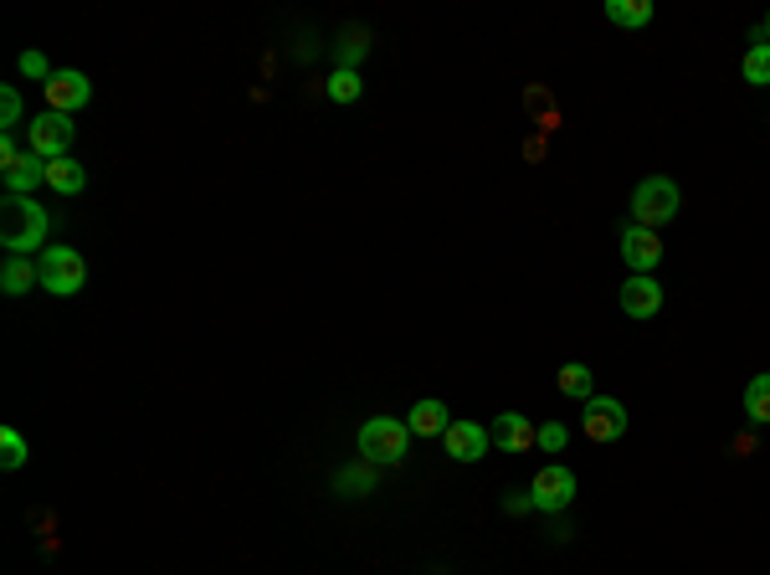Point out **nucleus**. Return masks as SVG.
Listing matches in <instances>:
<instances>
[{
	"mask_svg": "<svg viewBox=\"0 0 770 575\" xmlns=\"http://www.w3.org/2000/svg\"><path fill=\"white\" fill-rule=\"evenodd\" d=\"M47 232H52V222H47V206H37V196H6V206H0V247L6 253L27 257L31 247L47 253Z\"/></svg>",
	"mask_w": 770,
	"mask_h": 575,
	"instance_id": "obj_1",
	"label": "nucleus"
},
{
	"mask_svg": "<svg viewBox=\"0 0 770 575\" xmlns=\"http://www.w3.org/2000/svg\"><path fill=\"white\" fill-rule=\"evenodd\" d=\"M411 448V427L407 421H396V417H370L360 427V458L365 463H376V468H391L401 463Z\"/></svg>",
	"mask_w": 770,
	"mask_h": 575,
	"instance_id": "obj_2",
	"label": "nucleus"
},
{
	"mask_svg": "<svg viewBox=\"0 0 770 575\" xmlns=\"http://www.w3.org/2000/svg\"><path fill=\"white\" fill-rule=\"evenodd\" d=\"M37 288H47V294L57 298H72V294H83V283H88V263L72 247H47V253H37Z\"/></svg>",
	"mask_w": 770,
	"mask_h": 575,
	"instance_id": "obj_3",
	"label": "nucleus"
},
{
	"mask_svg": "<svg viewBox=\"0 0 770 575\" xmlns=\"http://www.w3.org/2000/svg\"><path fill=\"white\" fill-rule=\"evenodd\" d=\"M632 216H637V226L658 232L663 222L678 216V185H673L668 175H647V181L632 191Z\"/></svg>",
	"mask_w": 770,
	"mask_h": 575,
	"instance_id": "obj_4",
	"label": "nucleus"
},
{
	"mask_svg": "<svg viewBox=\"0 0 770 575\" xmlns=\"http://www.w3.org/2000/svg\"><path fill=\"white\" fill-rule=\"evenodd\" d=\"M72 134H78V124H72V113H37L31 119V155L37 160H62L72 150Z\"/></svg>",
	"mask_w": 770,
	"mask_h": 575,
	"instance_id": "obj_5",
	"label": "nucleus"
},
{
	"mask_svg": "<svg viewBox=\"0 0 770 575\" xmlns=\"http://www.w3.org/2000/svg\"><path fill=\"white\" fill-rule=\"evenodd\" d=\"M571 499H575V473L571 468H540L534 473V483H530V504L534 509H545V514H561V509H571Z\"/></svg>",
	"mask_w": 770,
	"mask_h": 575,
	"instance_id": "obj_6",
	"label": "nucleus"
},
{
	"mask_svg": "<svg viewBox=\"0 0 770 575\" xmlns=\"http://www.w3.org/2000/svg\"><path fill=\"white\" fill-rule=\"evenodd\" d=\"M627 432V407L616 396H591L586 401V437L591 442H616Z\"/></svg>",
	"mask_w": 770,
	"mask_h": 575,
	"instance_id": "obj_7",
	"label": "nucleus"
},
{
	"mask_svg": "<svg viewBox=\"0 0 770 575\" xmlns=\"http://www.w3.org/2000/svg\"><path fill=\"white\" fill-rule=\"evenodd\" d=\"M442 448H448V458H458V463H478V458L493 448V437L483 421H452L448 432H442Z\"/></svg>",
	"mask_w": 770,
	"mask_h": 575,
	"instance_id": "obj_8",
	"label": "nucleus"
},
{
	"mask_svg": "<svg viewBox=\"0 0 770 575\" xmlns=\"http://www.w3.org/2000/svg\"><path fill=\"white\" fill-rule=\"evenodd\" d=\"M88 99H93V83L83 72H52V83H47V109L52 113H78Z\"/></svg>",
	"mask_w": 770,
	"mask_h": 575,
	"instance_id": "obj_9",
	"label": "nucleus"
},
{
	"mask_svg": "<svg viewBox=\"0 0 770 575\" xmlns=\"http://www.w3.org/2000/svg\"><path fill=\"white\" fill-rule=\"evenodd\" d=\"M622 309H627L632 319H653V314L663 309V283L653 278V273H632V278L622 283Z\"/></svg>",
	"mask_w": 770,
	"mask_h": 575,
	"instance_id": "obj_10",
	"label": "nucleus"
},
{
	"mask_svg": "<svg viewBox=\"0 0 770 575\" xmlns=\"http://www.w3.org/2000/svg\"><path fill=\"white\" fill-rule=\"evenodd\" d=\"M489 437H493V448H504V452H530L540 442V427H530V417H519V411H504V417H493Z\"/></svg>",
	"mask_w": 770,
	"mask_h": 575,
	"instance_id": "obj_11",
	"label": "nucleus"
},
{
	"mask_svg": "<svg viewBox=\"0 0 770 575\" xmlns=\"http://www.w3.org/2000/svg\"><path fill=\"white\" fill-rule=\"evenodd\" d=\"M622 257L632 263V273H653V267H658V257H663L658 232H647V226L632 222L627 232H622Z\"/></svg>",
	"mask_w": 770,
	"mask_h": 575,
	"instance_id": "obj_12",
	"label": "nucleus"
},
{
	"mask_svg": "<svg viewBox=\"0 0 770 575\" xmlns=\"http://www.w3.org/2000/svg\"><path fill=\"white\" fill-rule=\"evenodd\" d=\"M0 175H6V196H37V185H47V160H37L27 150V155L16 160V165H6Z\"/></svg>",
	"mask_w": 770,
	"mask_h": 575,
	"instance_id": "obj_13",
	"label": "nucleus"
},
{
	"mask_svg": "<svg viewBox=\"0 0 770 575\" xmlns=\"http://www.w3.org/2000/svg\"><path fill=\"white\" fill-rule=\"evenodd\" d=\"M407 427H411V437H442L452 427V417L437 396H427V401H417V407L407 411Z\"/></svg>",
	"mask_w": 770,
	"mask_h": 575,
	"instance_id": "obj_14",
	"label": "nucleus"
},
{
	"mask_svg": "<svg viewBox=\"0 0 770 575\" xmlns=\"http://www.w3.org/2000/svg\"><path fill=\"white\" fill-rule=\"evenodd\" d=\"M47 185H52L57 196H78V191L88 185V175L72 155H62V160H47Z\"/></svg>",
	"mask_w": 770,
	"mask_h": 575,
	"instance_id": "obj_15",
	"label": "nucleus"
},
{
	"mask_svg": "<svg viewBox=\"0 0 770 575\" xmlns=\"http://www.w3.org/2000/svg\"><path fill=\"white\" fill-rule=\"evenodd\" d=\"M606 21H612V27H627V31L647 27V21H653V0H606Z\"/></svg>",
	"mask_w": 770,
	"mask_h": 575,
	"instance_id": "obj_16",
	"label": "nucleus"
},
{
	"mask_svg": "<svg viewBox=\"0 0 770 575\" xmlns=\"http://www.w3.org/2000/svg\"><path fill=\"white\" fill-rule=\"evenodd\" d=\"M31 283H42V278H37V263H27V257H11V263L0 267V294L21 298V294H31Z\"/></svg>",
	"mask_w": 770,
	"mask_h": 575,
	"instance_id": "obj_17",
	"label": "nucleus"
},
{
	"mask_svg": "<svg viewBox=\"0 0 770 575\" xmlns=\"http://www.w3.org/2000/svg\"><path fill=\"white\" fill-rule=\"evenodd\" d=\"M335 489L345 493V499H365V493H376V463H355L345 468V473H335Z\"/></svg>",
	"mask_w": 770,
	"mask_h": 575,
	"instance_id": "obj_18",
	"label": "nucleus"
},
{
	"mask_svg": "<svg viewBox=\"0 0 770 575\" xmlns=\"http://www.w3.org/2000/svg\"><path fill=\"white\" fill-rule=\"evenodd\" d=\"M745 417L756 427H770V376H756L745 386Z\"/></svg>",
	"mask_w": 770,
	"mask_h": 575,
	"instance_id": "obj_19",
	"label": "nucleus"
},
{
	"mask_svg": "<svg viewBox=\"0 0 770 575\" xmlns=\"http://www.w3.org/2000/svg\"><path fill=\"white\" fill-rule=\"evenodd\" d=\"M740 72H745V83L770 88V42L750 47V52H745V62H740Z\"/></svg>",
	"mask_w": 770,
	"mask_h": 575,
	"instance_id": "obj_20",
	"label": "nucleus"
},
{
	"mask_svg": "<svg viewBox=\"0 0 770 575\" xmlns=\"http://www.w3.org/2000/svg\"><path fill=\"white\" fill-rule=\"evenodd\" d=\"M324 93H329L335 103H355L365 93V83H360V72L355 68H335V78L324 83Z\"/></svg>",
	"mask_w": 770,
	"mask_h": 575,
	"instance_id": "obj_21",
	"label": "nucleus"
},
{
	"mask_svg": "<svg viewBox=\"0 0 770 575\" xmlns=\"http://www.w3.org/2000/svg\"><path fill=\"white\" fill-rule=\"evenodd\" d=\"M21 463H27V437L16 432V427H6V432H0V468L16 473Z\"/></svg>",
	"mask_w": 770,
	"mask_h": 575,
	"instance_id": "obj_22",
	"label": "nucleus"
},
{
	"mask_svg": "<svg viewBox=\"0 0 770 575\" xmlns=\"http://www.w3.org/2000/svg\"><path fill=\"white\" fill-rule=\"evenodd\" d=\"M555 380H561L565 396H575V401H591V370L586 366H575V360H571V366H561V376H555Z\"/></svg>",
	"mask_w": 770,
	"mask_h": 575,
	"instance_id": "obj_23",
	"label": "nucleus"
},
{
	"mask_svg": "<svg viewBox=\"0 0 770 575\" xmlns=\"http://www.w3.org/2000/svg\"><path fill=\"white\" fill-rule=\"evenodd\" d=\"M16 124H21V93H16V88H0V129L16 134Z\"/></svg>",
	"mask_w": 770,
	"mask_h": 575,
	"instance_id": "obj_24",
	"label": "nucleus"
},
{
	"mask_svg": "<svg viewBox=\"0 0 770 575\" xmlns=\"http://www.w3.org/2000/svg\"><path fill=\"white\" fill-rule=\"evenodd\" d=\"M21 72H27L31 83H52V68H47V57L42 52H21Z\"/></svg>",
	"mask_w": 770,
	"mask_h": 575,
	"instance_id": "obj_25",
	"label": "nucleus"
},
{
	"mask_svg": "<svg viewBox=\"0 0 770 575\" xmlns=\"http://www.w3.org/2000/svg\"><path fill=\"white\" fill-rule=\"evenodd\" d=\"M365 52H370V42L360 37H345V47H339V68H355V62H365Z\"/></svg>",
	"mask_w": 770,
	"mask_h": 575,
	"instance_id": "obj_26",
	"label": "nucleus"
},
{
	"mask_svg": "<svg viewBox=\"0 0 770 575\" xmlns=\"http://www.w3.org/2000/svg\"><path fill=\"white\" fill-rule=\"evenodd\" d=\"M540 448H545V452L565 448V421H545V427H540Z\"/></svg>",
	"mask_w": 770,
	"mask_h": 575,
	"instance_id": "obj_27",
	"label": "nucleus"
},
{
	"mask_svg": "<svg viewBox=\"0 0 770 575\" xmlns=\"http://www.w3.org/2000/svg\"><path fill=\"white\" fill-rule=\"evenodd\" d=\"M16 160H21V150H16V140H11V134H0V170H6V165H16Z\"/></svg>",
	"mask_w": 770,
	"mask_h": 575,
	"instance_id": "obj_28",
	"label": "nucleus"
},
{
	"mask_svg": "<svg viewBox=\"0 0 770 575\" xmlns=\"http://www.w3.org/2000/svg\"><path fill=\"white\" fill-rule=\"evenodd\" d=\"M766 42H770V16H766Z\"/></svg>",
	"mask_w": 770,
	"mask_h": 575,
	"instance_id": "obj_29",
	"label": "nucleus"
}]
</instances>
